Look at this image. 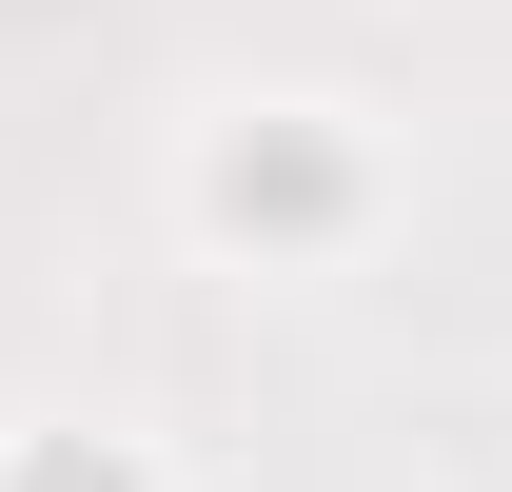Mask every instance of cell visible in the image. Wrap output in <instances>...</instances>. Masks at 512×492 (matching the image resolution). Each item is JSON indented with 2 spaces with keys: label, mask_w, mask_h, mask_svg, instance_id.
Listing matches in <instances>:
<instances>
[{
  "label": "cell",
  "mask_w": 512,
  "mask_h": 492,
  "mask_svg": "<svg viewBox=\"0 0 512 492\" xmlns=\"http://www.w3.org/2000/svg\"><path fill=\"white\" fill-rule=\"evenodd\" d=\"M217 197H237V217H335V158H296V138H276V158H237Z\"/></svg>",
  "instance_id": "cell-1"
},
{
  "label": "cell",
  "mask_w": 512,
  "mask_h": 492,
  "mask_svg": "<svg viewBox=\"0 0 512 492\" xmlns=\"http://www.w3.org/2000/svg\"><path fill=\"white\" fill-rule=\"evenodd\" d=\"M20 492H138V473H119V453H40Z\"/></svg>",
  "instance_id": "cell-2"
}]
</instances>
